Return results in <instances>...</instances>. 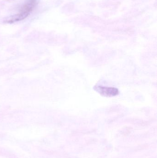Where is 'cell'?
Returning a JSON list of instances; mask_svg holds the SVG:
<instances>
[{
  "label": "cell",
  "mask_w": 157,
  "mask_h": 158,
  "mask_svg": "<svg viewBox=\"0 0 157 158\" xmlns=\"http://www.w3.org/2000/svg\"><path fill=\"white\" fill-rule=\"evenodd\" d=\"M95 89L102 95L106 97H112L117 95L119 91L117 88L113 87H103L101 86H95Z\"/></svg>",
  "instance_id": "cell-1"
},
{
  "label": "cell",
  "mask_w": 157,
  "mask_h": 158,
  "mask_svg": "<svg viewBox=\"0 0 157 158\" xmlns=\"http://www.w3.org/2000/svg\"><path fill=\"white\" fill-rule=\"evenodd\" d=\"M29 14L28 13L20 12L18 14L12 15L5 18L4 19L3 22L8 24H12L15 22H18L26 18Z\"/></svg>",
  "instance_id": "cell-2"
},
{
  "label": "cell",
  "mask_w": 157,
  "mask_h": 158,
  "mask_svg": "<svg viewBox=\"0 0 157 158\" xmlns=\"http://www.w3.org/2000/svg\"><path fill=\"white\" fill-rule=\"evenodd\" d=\"M36 2L34 1H32L29 2L27 3L22 6L20 10V12L29 14V13L33 10L34 6L36 5Z\"/></svg>",
  "instance_id": "cell-3"
}]
</instances>
